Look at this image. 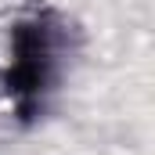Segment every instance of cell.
Wrapping results in <instances>:
<instances>
[{"mask_svg": "<svg viewBox=\"0 0 155 155\" xmlns=\"http://www.w3.org/2000/svg\"><path fill=\"white\" fill-rule=\"evenodd\" d=\"M61 25L51 15H25L4 29L0 51V90L15 116L33 119L43 105V94L58 76Z\"/></svg>", "mask_w": 155, "mask_h": 155, "instance_id": "1", "label": "cell"}]
</instances>
